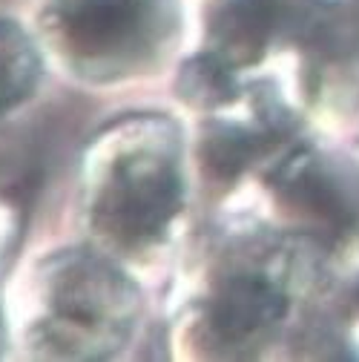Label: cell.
<instances>
[{"label":"cell","instance_id":"cell-1","mask_svg":"<svg viewBox=\"0 0 359 362\" xmlns=\"http://www.w3.org/2000/svg\"><path fill=\"white\" fill-rule=\"evenodd\" d=\"M184 202V141L161 112L110 121L86 144L81 210L89 233L112 253L136 256L164 242Z\"/></svg>","mask_w":359,"mask_h":362},{"label":"cell","instance_id":"cell-2","mask_svg":"<svg viewBox=\"0 0 359 362\" xmlns=\"http://www.w3.org/2000/svg\"><path fill=\"white\" fill-rule=\"evenodd\" d=\"M20 310L35 356L110 359L139 328L141 293L107 256L61 250L32 270Z\"/></svg>","mask_w":359,"mask_h":362},{"label":"cell","instance_id":"cell-3","mask_svg":"<svg viewBox=\"0 0 359 362\" xmlns=\"http://www.w3.org/2000/svg\"><path fill=\"white\" fill-rule=\"evenodd\" d=\"M43 29L81 78L121 81L164 55L175 32V0H47Z\"/></svg>","mask_w":359,"mask_h":362},{"label":"cell","instance_id":"cell-4","mask_svg":"<svg viewBox=\"0 0 359 362\" xmlns=\"http://www.w3.org/2000/svg\"><path fill=\"white\" fill-rule=\"evenodd\" d=\"M285 313V296L273 279L253 270L224 276L204 310L207 339L216 348H247L259 342Z\"/></svg>","mask_w":359,"mask_h":362},{"label":"cell","instance_id":"cell-5","mask_svg":"<svg viewBox=\"0 0 359 362\" xmlns=\"http://www.w3.org/2000/svg\"><path fill=\"white\" fill-rule=\"evenodd\" d=\"M40 52L15 21H0V115L26 104L40 81Z\"/></svg>","mask_w":359,"mask_h":362},{"label":"cell","instance_id":"cell-6","mask_svg":"<svg viewBox=\"0 0 359 362\" xmlns=\"http://www.w3.org/2000/svg\"><path fill=\"white\" fill-rule=\"evenodd\" d=\"M20 239V210L0 196V267L15 253V245Z\"/></svg>","mask_w":359,"mask_h":362}]
</instances>
